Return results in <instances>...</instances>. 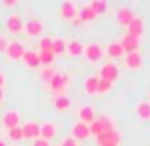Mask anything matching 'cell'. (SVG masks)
<instances>
[{
  "instance_id": "obj_43",
  "label": "cell",
  "mask_w": 150,
  "mask_h": 146,
  "mask_svg": "<svg viewBox=\"0 0 150 146\" xmlns=\"http://www.w3.org/2000/svg\"><path fill=\"white\" fill-rule=\"evenodd\" d=\"M148 102H150V91H148Z\"/></svg>"
},
{
  "instance_id": "obj_28",
  "label": "cell",
  "mask_w": 150,
  "mask_h": 146,
  "mask_svg": "<svg viewBox=\"0 0 150 146\" xmlns=\"http://www.w3.org/2000/svg\"><path fill=\"white\" fill-rule=\"evenodd\" d=\"M8 139L13 140V142H21V140H25V139H23L21 125H19V127H13V129H8Z\"/></svg>"
},
{
  "instance_id": "obj_31",
  "label": "cell",
  "mask_w": 150,
  "mask_h": 146,
  "mask_svg": "<svg viewBox=\"0 0 150 146\" xmlns=\"http://www.w3.org/2000/svg\"><path fill=\"white\" fill-rule=\"evenodd\" d=\"M103 133V125L99 123V120H95V121H91V123H89V137H99Z\"/></svg>"
},
{
  "instance_id": "obj_21",
  "label": "cell",
  "mask_w": 150,
  "mask_h": 146,
  "mask_svg": "<svg viewBox=\"0 0 150 146\" xmlns=\"http://www.w3.org/2000/svg\"><path fill=\"white\" fill-rule=\"evenodd\" d=\"M67 53L70 55V57H80L82 53H84V44H82L80 40H70L67 42Z\"/></svg>"
},
{
  "instance_id": "obj_4",
  "label": "cell",
  "mask_w": 150,
  "mask_h": 146,
  "mask_svg": "<svg viewBox=\"0 0 150 146\" xmlns=\"http://www.w3.org/2000/svg\"><path fill=\"white\" fill-rule=\"evenodd\" d=\"M118 78H120V68H118L114 63H106V65L101 66L99 80H106V82H110V84H114Z\"/></svg>"
},
{
  "instance_id": "obj_23",
  "label": "cell",
  "mask_w": 150,
  "mask_h": 146,
  "mask_svg": "<svg viewBox=\"0 0 150 146\" xmlns=\"http://www.w3.org/2000/svg\"><path fill=\"white\" fill-rule=\"evenodd\" d=\"M97 84H99V76H88L84 80V91L86 95H97Z\"/></svg>"
},
{
  "instance_id": "obj_17",
  "label": "cell",
  "mask_w": 150,
  "mask_h": 146,
  "mask_svg": "<svg viewBox=\"0 0 150 146\" xmlns=\"http://www.w3.org/2000/svg\"><path fill=\"white\" fill-rule=\"evenodd\" d=\"M70 106H72V101H70V97H67V95H57L53 99V108H55V112H59V114L69 112Z\"/></svg>"
},
{
  "instance_id": "obj_22",
  "label": "cell",
  "mask_w": 150,
  "mask_h": 146,
  "mask_svg": "<svg viewBox=\"0 0 150 146\" xmlns=\"http://www.w3.org/2000/svg\"><path fill=\"white\" fill-rule=\"evenodd\" d=\"M133 17H135V13H133L131 8H120V11H118V23H120V27H127Z\"/></svg>"
},
{
  "instance_id": "obj_35",
  "label": "cell",
  "mask_w": 150,
  "mask_h": 146,
  "mask_svg": "<svg viewBox=\"0 0 150 146\" xmlns=\"http://www.w3.org/2000/svg\"><path fill=\"white\" fill-rule=\"evenodd\" d=\"M61 146H80V144H78L74 139H70V137H69V139H65V140H63V144H61Z\"/></svg>"
},
{
  "instance_id": "obj_6",
  "label": "cell",
  "mask_w": 150,
  "mask_h": 146,
  "mask_svg": "<svg viewBox=\"0 0 150 146\" xmlns=\"http://www.w3.org/2000/svg\"><path fill=\"white\" fill-rule=\"evenodd\" d=\"M4 27H6V30L10 34H19L23 32V19L19 13H10L6 17V21H4Z\"/></svg>"
},
{
  "instance_id": "obj_5",
  "label": "cell",
  "mask_w": 150,
  "mask_h": 146,
  "mask_svg": "<svg viewBox=\"0 0 150 146\" xmlns=\"http://www.w3.org/2000/svg\"><path fill=\"white\" fill-rule=\"evenodd\" d=\"M97 142L101 144H114V146H122V133L118 129H112V131H103L99 137H97Z\"/></svg>"
},
{
  "instance_id": "obj_19",
  "label": "cell",
  "mask_w": 150,
  "mask_h": 146,
  "mask_svg": "<svg viewBox=\"0 0 150 146\" xmlns=\"http://www.w3.org/2000/svg\"><path fill=\"white\" fill-rule=\"evenodd\" d=\"M21 63L27 68H38L40 66V59H38V51H25Z\"/></svg>"
},
{
  "instance_id": "obj_7",
  "label": "cell",
  "mask_w": 150,
  "mask_h": 146,
  "mask_svg": "<svg viewBox=\"0 0 150 146\" xmlns=\"http://www.w3.org/2000/svg\"><path fill=\"white\" fill-rule=\"evenodd\" d=\"M25 48H23L21 42H8V48H6V57L8 61H21L23 55H25Z\"/></svg>"
},
{
  "instance_id": "obj_18",
  "label": "cell",
  "mask_w": 150,
  "mask_h": 146,
  "mask_svg": "<svg viewBox=\"0 0 150 146\" xmlns=\"http://www.w3.org/2000/svg\"><path fill=\"white\" fill-rule=\"evenodd\" d=\"M135 114L139 121H148L150 120V102L148 101H139L135 106Z\"/></svg>"
},
{
  "instance_id": "obj_25",
  "label": "cell",
  "mask_w": 150,
  "mask_h": 146,
  "mask_svg": "<svg viewBox=\"0 0 150 146\" xmlns=\"http://www.w3.org/2000/svg\"><path fill=\"white\" fill-rule=\"evenodd\" d=\"M106 55H108L110 59H122L124 57V49H122L120 42H112V44H108V48H106Z\"/></svg>"
},
{
  "instance_id": "obj_40",
  "label": "cell",
  "mask_w": 150,
  "mask_h": 146,
  "mask_svg": "<svg viewBox=\"0 0 150 146\" xmlns=\"http://www.w3.org/2000/svg\"><path fill=\"white\" fill-rule=\"evenodd\" d=\"M4 102V89H0V104Z\"/></svg>"
},
{
  "instance_id": "obj_10",
  "label": "cell",
  "mask_w": 150,
  "mask_h": 146,
  "mask_svg": "<svg viewBox=\"0 0 150 146\" xmlns=\"http://www.w3.org/2000/svg\"><path fill=\"white\" fill-rule=\"evenodd\" d=\"M143 55L141 51H133V53H127L124 55V66L127 70H141L143 68Z\"/></svg>"
},
{
  "instance_id": "obj_32",
  "label": "cell",
  "mask_w": 150,
  "mask_h": 146,
  "mask_svg": "<svg viewBox=\"0 0 150 146\" xmlns=\"http://www.w3.org/2000/svg\"><path fill=\"white\" fill-rule=\"evenodd\" d=\"M55 72H57V70L53 68V66H48V68H42V72H40V78L44 82H50L51 78L55 76Z\"/></svg>"
},
{
  "instance_id": "obj_14",
  "label": "cell",
  "mask_w": 150,
  "mask_h": 146,
  "mask_svg": "<svg viewBox=\"0 0 150 146\" xmlns=\"http://www.w3.org/2000/svg\"><path fill=\"white\" fill-rule=\"evenodd\" d=\"M120 46H122V49H124V53L127 55V53H133V51H139V38H135V36H131V34H127L125 32L124 34V38L120 40Z\"/></svg>"
},
{
  "instance_id": "obj_3",
  "label": "cell",
  "mask_w": 150,
  "mask_h": 146,
  "mask_svg": "<svg viewBox=\"0 0 150 146\" xmlns=\"http://www.w3.org/2000/svg\"><path fill=\"white\" fill-rule=\"evenodd\" d=\"M84 59L88 63H91V65H95V63H99L101 61V57H103V48L99 44H95V42H91V44H86L84 46Z\"/></svg>"
},
{
  "instance_id": "obj_29",
  "label": "cell",
  "mask_w": 150,
  "mask_h": 146,
  "mask_svg": "<svg viewBox=\"0 0 150 146\" xmlns=\"http://www.w3.org/2000/svg\"><path fill=\"white\" fill-rule=\"evenodd\" d=\"M97 120H99V123L103 125V131H112V129H116V127H114V121H112V118H110V116H105V114H103V116H99Z\"/></svg>"
},
{
  "instance_id": "obj_30",
  "label": "cell",
  "mask_w": 150,
  "mask_h": 146,
  "mask_svg": "<svg viewBox=\"0 0 150 146\" xmlns=\"http://www.w3.org/2000/svg\"><path fill=\"white\" fill-rule=\"evenodd\" d=\"M108 91H112V84L106 80H99V84H97V95H105Z\"/></svg>"
},
{
  "instance_id": "obj_39",
  "label": "cell",
  "mask_w": 150,
  "mask_h": 146,
  "mask_svg": "<svg viewBox=\"0 0 150 146\" xmlns=\"http://www.w3.org/2000/svg\"><path fill=\"white\" fill-rule=\"evenodd\" d=\"M70 23H72L74 27H80V25H82V21H80V19H78V17H76V19H72V21H70Z\"/></svg>"
},
{
  "instance_id": "obj_1",
  "label": "cell",
  "mask_w": 150,
  "mask_h": 146,
  "mask_svg": "<svg viewBox=\"0 0 150 146\" xmlns=\"http://www.w3.org/2000/svg\"><path fill=\"white\" fill-rule=\"evenodd\" d=\"M69 84H70V78H69V74H65V72H55V76L48 82L50 91L53 93L55 97L57 95H65Z\"/></svg>"
},
{
  "instance_id": "obj_38",
  "label": "cell",
  "mask_w": 150,
  "mask_h": 146,
  "mask_svg": "<svg viewBox=\"0 0 150 146\" xmlns=\"http://www.w3.org/2000/svg\"><path fill=\"white\" fill-rule=\"evenodd\" d=\"M4 85H6V74L4 70H0V89H4Z\"/></svg>"
},
{
  "instance_id": "obj_41",
  "label": "cell",
  "mask_w": 150,
  "mask_h": 146,
  "mask_svg": "<svg viewBox=\"0 0 150 146\" xmlns=\"http://www.w3.org/2000/svg\"><path fill=\"white\" fill-rule=\"evenodd\" d=\"M0 146H6V140H2V139H0Z\"/></svg>"
},
{
  "instance_id": "obj_12",
  "label": "cell",
  "mask_w": 150,
  "mask_h": 146,
  "mask_svg": "<svg viewBox=\"0 0 150 146\" xmlns=\"http://www.w3.org/2000/svg\"><path fill=\"white\" fill-rule=\"evenodd\" d=\"M59 15L65 21H72V19L78 17V6L74 2H70V0H67V2H63L59 6Z\"/></svg>"
},
{
  "instance_id": "obj_26",
  "label": "cell",
  "mask_w": 150,
  "mask_h": 146,
  "mask_svg": "<svg viewBox=\"0 0 150 146\" xmlns=\"http://www.w3.org/2000/svg\"><path fill=\"white\" fill-rule=\"evenodd\" d=\"M38 59H40V66H44V68L53 66L55 63V55L51 51H38Z\"/></svg>"
},
{
  "instance_id": "obj_24",
  "label": "cell",
  "mask_w": 150,
  "mask_h": 146,
  "mask_svg": "<svg viewBox=\"0 0 150 146\" xmlns=\"http://www.w3.org/2000/svg\"><path fill=\"white\" fill-rule=\"evenodd\" d=\"M67 42L69 40H65V38H53V40H51V53H53L55 57L67 53Z\"/></svg>"
},
{
  "instance_id": "obj_36",
  "label": "cell",
  "mask_w": 150,
  "mask_h": 146,
  "mask_svg": "<svg viewBox=\"0 0 150 146\" xmlns=\"http://www.w3.org/2000/svg\"><path fill=\"white\" fill-rule=\"evenodd\" d=\"M6 48H8V40L4 36H0V53H4L6 51Z\"/></svg>"
},
{
  "instance_id": "obj_13",
  "label": "cell",
  "mask_w": 150,
  "mask_h": 146,
  "mask_svg": "<svg viewBox=\"0 0 150 146\" xmlns=\"http://www.w3.org/2000/svg\"><path fill=\"white\" fill-rule=\"evenodd\" d=\"M70 139H74L76 142L89 139V125L82 123V121H76V123L70 127Z\"/></svg>"
},
{
  "instance_id": "obj_15",
  "label": "cell",
  "mask_w": 150,
  "mask_h": 146,
  "mask_svg": "<svg viewBox=\"0 0 150 146\" xmlns=\"http://www.w3.org/2000/svg\"><path fill=\"white\" fill-rule=\"evenodd\" d=\"M125 29H127V34H131V36H135V38H141V36H143V32H144V21H143V17L135 15V17L131 19V23H129Z\"/></svg>"
},
{
  "instance_id": "obj_27",
  "label": "cell",
  "mask_w": 150,
  "mask_h": 146,
  "mask_svg": "<svg viewBox=\"0 0 150 146\" xmlns=\"http://www.w3.org/2000/svg\"><path fill=\"white\" fill-rule=\"evenodd\" d=\"M89 8H91L93 13L99 17V15H105V13H106V10H108V4L103 2V0H93V2L89 4Z\"/></svg>"
},
{
  "instance_id": "obj_16",
  "label": "cell",
  "mask_w": 150,
  "mask_h": 146,
  "mask_svg": "<svg viewBox=\"0 0 150 146\" xmlns=\"http://www.w3.org/2000/svg\"><path fill=\"white\" fill-rule=\"evenodd\" d=\"M55 137H57V125H55L53 121H44V123H40V139H44V140L50 142Z\"/></svg>"
},
{
  "instance_id": "obj_8",
  "label": "cell",
  "mask_w": 150,
  "mask_h": 146,
  "mask_svg": "<svg viewBox=\"0 0 150 146\" xmlns=\"http://www.w3.org/2000/svg\"><path fill=\"white\" fill-rule=\"evenodd\" d=\"M2 125L6 129H13V127H19L21 125V114L17 112V110H13V108H10V110H6L4 112V116H2Z\"/></svg>"
},
{
  "instance_id": "obj_20",
  "label": "cell",
  "mask_w": 150,
  "mask_h": 146,
  "mask_svg": "<svg viewBox=\"0 0 150 146\" xmlns=\"http://www.w3.org/2000/svg\"><path fill=\"white\" fill-rule=\"evenodd\" d=\"M78 19H80L82 25H84V23H91V21H95L97 15L93 13V10L89 8V4H84V6L78 10Z\"/></svg>"
},
{
  "instance_id": "obj_9",
  "label": "cell",
  "mask_w": 150,
  "mask_h": 146,
  "mask_svg": "<svg viewBox=\"0 0 150 146\" xmlns=\"http://www.w3.org/2000/svg\"><path fill=\"white\" fill-rule=\"evenodd\" d=\"M21 129H23V139L30 140V142L40 139V123L38 121H25L21 125Z\"/></svg>"
},
{
  "instance_id": "obj_42",
  "label": "cell",
  "mask_w": 150,
  "mask_h": 146,
  "mask_svg": "<svg viewBox=\"0 0 150 146\" xmlns=\"http://www.w3.org/2000/svg\"><path fill=\"white\" fill-rule=\"evenodd\" d=\"M101 146H114V144H101Z\"/></svg>"
},
{
  "instance_id": "obj_2",
  "label": "cell",
  "mask_w": 150,
  "mask_h": 146,
  "mask_svg": "<svg viewBox=\"0 0 150 146\" xmlns=\"http://www.w3.org/2000/svg\"><path fill=\"white\" fill-rule=\"evenodd\" d=\"M23 32H25L29 38H38V36H42V32H44V23H42L40 19L33 17L27 23H23Z\"/></svg>"
},
{
  "instance_id": "obj_34",
  "label": "cell",
  "mask_w": 150,
  "mask_h": 146,
  "mask_svg": "<svg viewBox=\"0 0 150 146\" xmlns=\"http://www.w3.org/2000/svg\"><path fill=\"white\" fill-rule=\"evenodd\" d=\"M30 146H51L48 140H44V139H36V140H33L30 142Z\"/></svg>"
},
{
  "instance_id": "obj_33",
  "label": "cell",
  "mask_w": 150,
  "mask_h": 146,
  "mask_svg": "<svg viewBox=\"0 0 150 146\" xmlns=\"http://www.w3.org/2000/svg\"><path fill=\"white\" fill-rule=\"evenodd\" d=\"M51 40H53V38H50V36L40 38V42H38V48H40V51H51Z\"/></svg>"
},
{
  "instance_id": "obj_11",
  "label": "cell",
  "mask_w": 150,
  "mask_h": 146,
  "mask_svg": "<svg viewBox=\"0 0 150 146\" xmlns=\"http://www.w3.org/2000/svg\"><path fill=\"white\" fill-rule=\"evenodd\" d=\"M95 120H97V114H95V106L93 104H82L80 108H78V121L89 125Z\"/></svg>"
},
{
  "instance_id": "obj_37",
  "label": "cell",
  "mask_w": 150,
  "mask_h": 146,
  "mask_svg": "<svg viewBox=\"0 0 150 146\" xmlns=\"http://www.w3.org/2000/svg\"><path fill=\"white\" fill-rule=\"evenodd\" d=\"M2 6H6V8H15V6H17V0H4Z\"/></svg>"
}]
</instances>
